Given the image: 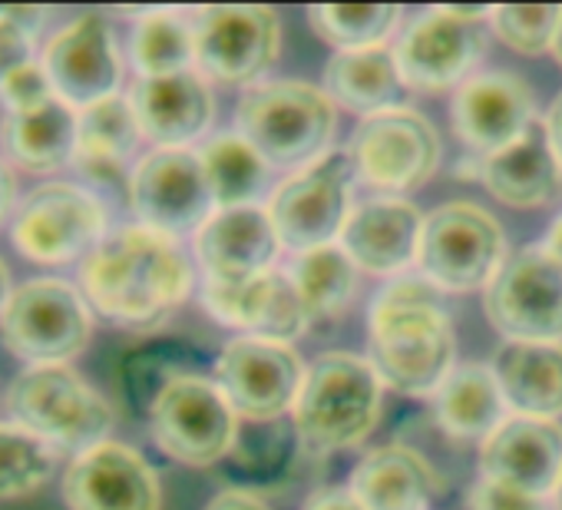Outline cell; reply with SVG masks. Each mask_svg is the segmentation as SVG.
I'll list each match as a JSON object with an SVG mask.
<instances>
[{"mask_svg": "<svg viewBox=\"0 0 562 510\" xmlns=\"http://www.w3.org/2000/svg\"><path fill=\"white\" fill-rule=\"evenodd\" d=\"M552 497H555V510H562V477H559V484H555Z\"/></svg>", "mask_w": 562, "mask_h": 510, "instance_id": "cell-49", "label": "cell"}, {"mask_svg": "<svg viewBox=\"0 0 562 510\" xmlns=\"http://www.w3.org/2000/svg\"><path fill=\"white\" fill-rule=\"evenodd\" d=\"M11 239L27 259L41 266L83 263L106 239V206L80 182H44L18 202L11 215Z\"/></svg>", "mask_w": 562, "mask_h": 510, "instance_id": "cell-7", "label": "cell"}, {"mask_svg": "<svg viewBox=\"0 0 562 510\" xmlns=\"http://www.w3.org/2000/svg\"><path fill=\"white\" fill-rule=\"evenodd\" d=\"M299 441L302 437L295 431V421H285V418L245 421V424H238V434L232 441L225 464L255 484H271L295 461Z\"/></svg>", "mask_w": 562, "mask_h": 510, "instance_id": "cell-35", "label": "cell"}, {"mask_svg": "<svg viewBox=\"0 0 562 510\" xmlns=\"http://www.w3.org/2000/svg\"><path fill=\"white\" fill-rule=\"evenodd\" d=\"M536 120V97L516 74H476L457 87L453 133L483 159L509 146Z\"/></svg>", "mask_w": 562, "mask_h": 510, "instance_id": "cell-20", "label": "cell"}, {"mask_svg": "<svg viewBox=\"0 0 562 510\" xmlns=\"http://www.w3.org/2000/svg\"><path fill=\"white\" fill-rule=\"evenodd\" d=\"M338 113L325 90L305 80L251 84L235 110L238 136H245L268 166H308L331 143Z\"/></svg>", "mask_w": 562, "mask_h": 510, "instance_id": "cell-3", "label": "cell"}, {"mask_svg": "<svg viewBox=\"0 0 562 510\" xmlns=\"http://www.w3.org/2000/svg\"><path fill=\"white\" fill-rule=\"evenodd\" d=\"M355 163L348 149L325 153L322 159L302 166L289 182H281L271 196V222L281 245L302 252L331 245L341 239L348 222Z\"/></svg>", "mask_w": 562, "mask_h": 510, "instance_id": "cell-11", "label": "cell"}, {"mask_svg": "<svg viewBox=\"0 0 562 510\" xmlns=\"http://www.w3.org/2000/svg\"><path fill=\"white\" fill-rule=\"evenodd\" d=\"M195 67L215 84H255L281 51V21L261 4H209L192 14Z\"/></svg>", "mask_w": 562, "mask_h": 510, "instance_id": "cell-12", "label": "cell"}, {"mask_svg": "<svg viewBox=\"0 0 562 510\" xmlns=\"http://www.w3.org/2000/svg\"><path fill=\"white\" fill-rule=\"evenodd\" d=\"M457 335L427 279H401L378 292L368 315V362L401 395H437L453 372Z\"/></svg>", "mask_w": 562, "mask_h": 510, "instance_id": "cell-2", "label": "cell"}, {"mask_svg": "<svg viewBox=\"0 0 562 510\" xmlns=\"http://www.w3.org/2000/svg\"><path fill=\"white\" fill-rule=\"evenodd\" d=\"M351 163L355 173L381 192H407L424 186L440 166V136L427 117L417 110L397 107L374 113L358 123L351 133Z\"/></svg>", "mask_w": 562, "mask_h": 510, "instance_id": "cell-14", "label": "cell"}, {"mask_svg": "<svg viewBox=\"0 0 562 510\" xmlns=\"http://www.w3.org/2000/svg\"><path fill=\"white\" fill-rule=\"evenodd\" d=\"M480 470L532 497L552 494L562 477V428L542 418H506L483 441Z\"/></svg>", "mask_w": 562, "mask_h": 510, "instance_id": "cell-22", "label": "cell"}, {"mask_svg": "<svg viewBox=\"0 0 562 510\" xmlns=\"http://www.w3.org/2000/svg\"><path fill=\"white\" fill-rule=\"evenodd\" d=\"M130 206L139 225L162 235L199 232L215 209L205 166L192 149H153L130 176Z\"/></svg>", "mask_w": 562, "mask_h": 510, "instance_id": "cell-16", "label": "cell"}, {"mask_svg": "<svg viewBox=\"0 0 562 510\" xmlns=\"http://www.w3.org/2000/svg\"><path fill=\"white\" fill-rule=\"evenodd\" d=\"M143 140V126L130 97H106L93 107L77 110V166L97 179L113 182L123 176Z\"/></svg>", "mask_w": 562, "mask_h": 510, "instance_id": "cell-29", "label": "cell"}, {"mask_svg": "<svg viewBox=\"0 0 562 510\" xmlns=\"http://www.w3.org/2000/svg\"><path fill=\"white\" fill-rule=\"evenodd\" d=\"M0 143L27 173H54L77 159V110L60 97L31 113H8Z\"/></svg>", "mask_w": 562, "mask_h": 510, "instance_id": "cell-30", "label": "cell"}, {"mask_svg": "<svg viewBox=\"0 0 562 510\" xmlns=\"http://www.w3.org/2000/svg\"><path fill=\"white\" fill-rule=\"evenodd\" d=\"M308 21L315 34L341 51L381 47V41L401 21L397 4H312Z\"/></svg>", "mask_w": 562, "mask_h": 510, "instance_id": "cell-37", "label": "cell"}, {"mask_svg": "<svg viewBox=\"0 0 562 510\" xmlns=\"http://www.w3.org/2000/svg\"><path fill=\"white\" fill-rule=\"evenodd\" d=\"M308 368L285 342L232 339L215 358V385L245 421H271L295 408Z\"/></svg>", "mask_w": 562, "mask_h": 510, "instance_id": "cell-15", "label": "cell"}, {"mask_svg": "<svg viewBox=\"0 0 562 510\" xmlns=\"http://www.w3.org/2000/svg\"><path fill=\"white\" fill-rule=\"evenodd\" d=\"M384 381L368 358L348 352L322 355L295 401V431L312 451H345L361 444L381 414Z\"/></svg>", "mask_w": 562, "mask_h": 510, "instance_id": "cell-4", "label": "cell"}, {"mask_svg": "<svg viewBox=\"0 0 562 510\" xmlns=\"http://www.w3.org/2000/svg\"><path fill=\"white\" fill-rule=\"evenodd\" d=\"M546 130H549V140H552L555 156H559V163H562V93L552 100V107H549V113H546Z\"/></svg>", "mask_w": 562, "mask_h": 510, "instance_id": "cell-44", "label": "cell"}, {"mask_svg": "<svg viewBox=\"0 0 562 510\" xmlns=\"http://www.w3.org/2000/svg\"><path fill=\"white\" fill-rule=\"evenodd\" d=\"M47 14L41 8H0V80L34 57V34Z\"/></svg>", "mask_w": 562, "mask_h": 510, "instance_id": "cell-39", "label": "cell"}, {"mask_svg": "<svg viewBox=\"0 0 562 510\" xmlns=\"http://www.w3.org/2000/svg\"><path fill=\"white\" fill-rule=\"evenodd\" d=\"M202 306L215 322L238 329L251 339L289 345L292 339L312 329L292 273H278V269H268L245 282L205 279Z\"/></svg>", "mask_w": 562, "mask_h": 510, "instance_id": "cell-18", "label": "cell"}, {"mask_svg": "<svg viewBox=\"0 0 562 510\" xmlns=\"http://www.w3.org/2000/svg\"><path fill=\"white\" fill-rule=\"evenodd\" d=\"M420 235H424L420 209L401 196H381L351 209L341 232V248L364 273L397 276L417 263Z\"/></svg>", "mask_w": 562, "mask_h": 510, "instance_id": "cell-23", "label": "cell"}, {"mask_svg": "<svg viewBox=\"0 0 562 510\" xmlns=\"http://www.w3.org/2000/svg\"><path fill=\"white\" fill-rule=\"evenodd\" d=\"M467 503H470V510H546L542 497H532L526 490L506 487V484L490 480V477H480L470 487Z\"/></svg>", "mask_w": 562, "mask_h": 510, "instance_id": "cell-41", "label": "cell"}, {"mask_svg": "<svg viewBox=\"0 0 562 510\" xmlns=\"http://www.w3.org/2000/svg\"><path fill=\"white\" fill-rule=\"evenodd\" d=\"M278 229L271 212L261 206L218 209L195 232V255L205 279L215 282H245L268 273L278 259Z\"/></svg>", "mask_w": 562, "mask_h": 510, "instance_id": "cell-21", "label": "cell"}, {"mask_svg": "<svg viewBox=\"0 0 562 510\" xmlns=\"http://www.w3.org/2000/svg\"><path fill=\"white\" fill-rule=\"evenodd\" d=\"M57 454L60 451L18 421H0V500L41 490L57 470Z\"/></svg>", "mask_w": 562, "mask_h": 510, "instance_id": "cell-36", "label": "cell"}, {"mask_svg": "<svg viewBox=\"0 0 562 510\" xmlns=\"http://www.w3.org/2000/svg\"><path fill=\"white\" fill-rule=\"evenodd\" d=\"M493 8H434L407 24L401 34L394 57L401 77L414 90H447L453 84H467L470 70L480 64L486 51V37L480 31L483 18Z\"/></svg>", "mask_w": 562, "mask_h": 510, "instance_id": "cell-13", "label": "cell"}, {"mask_svg": "<svg viewBox=\"0 0 562 510\" xmlns=\"http://www.w3.org/2000/svg\"><path fill=\"white\" fill-rule=\"evenodd\" d=\"M506 263L499 222L476 202H443L424 215L417 266L424 279L447 292H476Z\"/></svg>", "mask_w": 562, "mask_h": 510, "instance_id": "cell-6", "label": "cell"}, {"mask_svg": "<svg viewBox=\"0 0 562 510\" xmlns=\"http://www.w3.org/2000/svg\"><path fill=\"white\" fill-rule=\"evenodd\" d=\"M292 279L299 286V296L308 312V325H328L335 322L358 289V266L351 255L341 248V242L302 252L299 263L292 266Z\"/></svg>", "mask_w": 562, "mask_h": 510, "instance_id": "cell-32", "label": "cell"}, {"mask_svg": "<svg viewBox=\"0 0 562 510\" xmlns=\"http://www.w3.org/2000/svg\"><path fill=\"white\" fill-rule=\"evenodd\" d=\"M130 103L143 126V136L156 149H186L212 123V90L195 74L139 77L130 90Z\"/></svg>", "mask_w": 562, "mask_h": 510, "instance_id": "cell-24", "label": "cell"}, {"mask_svg": "<svg viewBox=\"0 0 562 510\" xmlns=\"http://www.w3.org/2000/svg\"><path fill=\"white\" fill-rule=\"evenodd\" d=\"M490 368L519 418L562 414V342H503Z\"/></svg>", "mask_w": 562, "mask_h": 510, "instance_id": "cell-27", "label": "cell"}, {"mask_svg": "<svg viewBox=\"0 0 562 510\" xmlns=\"http://www.w3.org/2000/svg\"><path fill=\"white\" fill-rule=\"evenodd\" d=\"M149 431L156 447L172 461L209 467L228 457L238 421L215 381L202 375H182L156 395L149 408Z\"/></svg>", "mask_w": 562, "mask_h": 510, "instance_id": "cell-9", "label": "cell"}, {"mask_svg": "<svg viewBox=\"0 0 562 510\" xmlns=\"http://www.w3.org/2000/svg\"><path fill=\"white\" fill-rule=\"evenodd\" d=\"M437 424L453 437H490L506 421V398L493 368L486 365H460L437 388Z\"/></svg>", "mask_w": 562, "mask_h": 510, "instance_id": "cell-31", "label": "cell"}, {"mask_svg": "<svg viewBox=\"0 0 562 510\" xmlns=\"http://www.w3.org/2000/svg\"><path fill=\"white\" fill-rule=\"evenodd\" d=\"M546 248L555 255V259L562 263V215L552 222V229H549V239H546Z\"/></svg>", "mask_w": 562, "mask_h": 510, "instance_id": "cell-47", "label": "cell"}, {"mask_svg": "<svg viewBox=\"0 0 562 510\" xmlns=\"http://www.w3.org/2000/svg\"><path fill=\"white\" fill-rule=\"evenodd\" d=\"M14 173H11V166L0 159V219L4 215H11V209H14Z\"/></svg>", "mask_w": 562, "mask_h": 510, "instance_id": "cell-45", "label": "cell"}, {"mask_svg": "<svg viewBox=\"0 0 562 510\" xmlns=\"http://www.w3.org/2000/svg\"><path fill=\"white\" fill-rule=\"evenodd\" d=\"M348 487L368 510H427L440 474L417 447L387 444L358 461Z\"/></svg>", "mask_w": 562, "mask_h": 510, "instance_id": "cell-26", "label": "cell"}, {"mask_svg": "<svg viewBox=\"0 0 562 510\" xmlns=\"http://www.w3.org/2000/svg\"><path fill=\"white\" fill-rule=\"evenodd\" d=\"M325 93L335 107H345L368 120L374 113L404 107L407 84L401 77L394 51L381 44L368 51L335 54L325 67Z\"/></svg>", "mask_w": 562, "mask_h": 510, "instance_id": "cell-28", "label": "cell"}, {"mask_svg": "<svg viewBox=\"0 0 562 510\" xmlns=\"http://www.w3.org/2000/svg\"><path fill=\"white\" fill-rule=\"evenodd\" d=\"M559 18H562L559 4H503L493 8L490 14L496 37L522 57L552 51Z\"/></svg>", "mask_w": 562, "mask_h": 510, "instance_id": "cell-38", "label": "cell"}, {"mask_svg": "<svg viewBox=\"0 0 562 510\" xmlns=\"http://www.w3.org/2000/svg\"><path fill=\"white\" fill-rule=\"evenodd\" d=\"M205 510H268V507L255 494H248L241 487H228V490L215 494Z\"/></svg>", "mask_w": 562, "mask_h": 510, "instance_id": "cell-43", "label": "cell"}, {"mask_svg": "<svg viewBox=\"0 0 562 510\" xmlns=\"http://www.w3.org/2000/svg\"><path fill=\"white\" fill-rule=\"evenodd\" d=\"M305 510H368L351 487H325L318 494L308 497Z\"/></svg>", "mask_w": 562, "mask_h": 510, "instance_id": "cell-42", "label": "cell"}, {"mask_svg": "<svg viewBox=\"0 0 562 510\" xmlns=\"http://www.w3.org/2000/svg\"><path fill=\"white\" fill-rule=\"evenodd\" d=\"M11 296H14V289H11V273H8V263L0 259V315H4Z\"/></svg>", "mask_w": 562, "mask_h": 510, "instance_id": "cell-46", "label": "cell"}, {"mask_svg": "<svg viewBox=\"0 0 562 510\" xmlns=\"http://www.w3.org/2000/svg\"><path fill=\"white\" fill-rule=\"evenodd\" d=\"M483 309L506 342H562V263L549 248H519L486 286Z\"/></svg>", "mask_w": 562, "mask_h": 510, "instance_id": "cell-10", "label": "cell"}, {"mask_svg": "<svg viewBox=\"0 0 562 510\" xmlns=\"http://www.w3.org/2000/svg\"><path fill=\"white\" fill-rule=\"evenodd\" d=\"M44 67L64 103L74 110L116 97L123 80V60L113 27L103 14H80L44 47Z\"/></svg>", "mask_w": 562, "mask_h": 510, "instance_id": "cell-17", "label": "cell"}, {"mask_svg": "<svg viewBox=\"0 0 562 510\" xmlns=\"http://www.w3.org/2000/svg\"><path fill=\"white\" fill-rule=\"evenodd\" d=\"M130 57L139 77L186 74L189 64H195L192 21H186L179 11H146L133 27Z\"/></svg>", "mask_w": 562, "mask_h": 510, "instance_id": "cell-34", "label": "cell"}, {"mask_svg": "<svg viewBox=\"0 0 562 510\" xmlns=\"http://www.w3.org/2000/svg\"><path fill=\"white\" fill-rule=\"evenodd\" d=\"M0 100H4L8 113H31L57 100V90L50 84L44 60H27L24 67L11 70L0 80Z\"/></svg>", "mask_w": 562, "mask_h": 510, "instance_id": "cell-40", "label": "cell"}, {"mask_svg": "<svg viewBox=\"0 0 562 510\" xmlns=\"http://www.w3.org/2000/svg\"><path fill=\"white\" fill-rule=\"evenodd\" d=\"M199 159L205 166V179L218 209L255 206V196L268 186V163L238 133L212 136L199 149Z\"/></svg>", "mask_w": 562, "mask_h": 510, "instance_id": "cell-33", "label": "cell"}, {"mask_svg": "<svg viewBox=\"0 0 562 510\" xmlns=\"http://www.w3.org/2000/svg\"><path fill=\"white\" fill-rule=\"evenodd\" d=\"M87 302L113 325L149 332L192 292L189 255L149 225H120L80 263Z\"/></svg>", "mask_w": 562, "mask_h": 510, "instance_id": "cell-1", "label": "cell"}, {"mask_svg": "<svg viewBox=\"0 0 562 510\" xmlns=\"http://www.w3.org/2000/svg\"><path fill=\"white\" fill-rule=\"evenodd\" d=\"M11 418L54 451L83 454L113 431L110 401L67 365H31L8 388Z\"/></svg>", "mask_w": 562, "mask_h": 510, "instance_id": "cell-5", "label": "cell"}, {"mask_svg": "<svg viewBox=\"0 0 562 510\" xmlns=\"http://www.w3.org/2000/svg\"><path fill=\"white\" fill-rule=\"evenodd\" d=\"M483 186L513 209H536L559 196L562 163L549 140L546 120H532L522 136H516L499 153L480 163Z\"/></svg>", "mask_w": 562, "mask_h": 510, "instance_id": "cell-25", "label": "cell"}, {"mask_svg": "<svg viewBox=\"0 0 562 510\" xmlns=\"http://www.w3.org/2000/svg\"><path fill=\"white\" fill-rule=\"evenodd\" d=\"M0 335L27 365H67L93 335L90 302L67 279H31L14 289L0 315Z\"/></svg>", "mask_w": 562, "mask_h": 510, "instance_id": "cell-8", "label": "cell"}, {"mask_svg": "<svg viewBox=\"0 0 562 510\" xmlns=\"http://www.w3.org/2000/svg\"><path fill=\"white\" fill-rule=\"evenodd\" d=\"M552 54H555V60L562 64V18H559V27H555V41H552Z\"/></svg>", "mask_w": 562, "mask_h": 510, "instance_id": "cell-48", "label": "cell"}, {"mask_svg": "<svg viewBox=\"0 0 562 510\" xmlns=\"http://www.w3.org/2000/svg\"><path fill=\"white\" fill-rule=\"evenodd\" d=\"M64 500L70 510H159L162 490L136 447L103 441L74 457L64 474Z\"/></svg>", "mask_w": 562, "mask_h": 510, "instance_id": "cell-19", "label": "cell"}]
</instances>
